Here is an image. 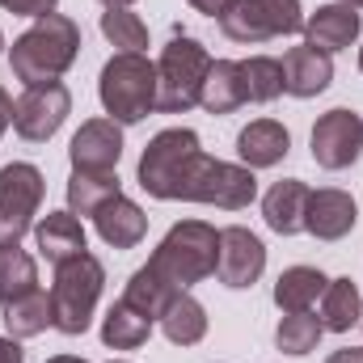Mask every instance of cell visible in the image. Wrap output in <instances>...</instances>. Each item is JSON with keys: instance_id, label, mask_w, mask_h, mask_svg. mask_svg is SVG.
I'll use <instances>...</instances> for the list:
<instances>
[{"instance_id": "1", "label": "cell", "mask_w": 363, "mask_h": 363, "mask_svg": "<svg viewBox=\"0 0 363 363\" xmlns=\"http://www.w3.org/2000/svg\"><path fill=\"white\" fill-rule=\"evenodd\" d=\"M81 55V26L64 13H47V17H34V26L13 38V51H9V64H13V77L30 89V85H51L60 81Z\"/></svg>"}, {"instance_id": "2", "label": "cell", "mask_w": 363, "mask_h": 363, "mask_svg": "<svg viewBox=\"0 0 363 363\" xmlns=\"http://www.w3.org/2000/svg\"><path fill=\"white\" fill-rule=\"evenodd\" d=\"M220 262V233L207 224V220H182L165 233V241L152 250L148 267L169 279L178 291H190L194 283L211 279Z\"/></svg>"}, {"instance_id": "3", "label": "cell", "mask_w": 363, "mask_h": 363, "mask_svg": "<svg viewBox=\"0 0 363 363\" xmlns=\"http://www.w3.org/2000/svg\"><path fill=\"white\" fill-rule=\"evenodd\" d=\"M97 97L118 127L144 123L157 110V64L148 55L118 51L114 60H106V68L97 77Z\"/></svg>"}, {"instance_id": "4", "label": "cell", "mask_w": 363, "mask_h": 363, "mask_svg": "<svg viewBox=\"0 0 363 363\" xmlns=\"http://www.w3.org/2000/svg\"><path fill=\"white\" fill-rule=\"evenodd\" d=\"M101 287H106V267L81 254V258H68L64 267H55V283H51V313H55V330L77 338L85 334L93 321V308L101 300Z\"/></svg>"}, {"instance_id": "5", "label": "cell", "mask_w": 363, "mask_h": 363, "mask_svg": "<svg viewBox=\"0 0 363 363\" xmlns=\"http://www.w3.org/2000/svg\"><path fill=\"white\" fill-rule=\"evenodd\" d=\"M207 72H211L207 47L199 38L178 34L157 60V110L161 114H186L190 106H199Z\"/></svg>"}, {"instance_id": "6", "label": "cell", "mask_w": 363, "mask_h": 363, "mask_svg": "<svg viewBox=\"0 0 363 363\" xmlns=\"http://www.w3.org/2000/svg\"><path fill=\"white\" fill-rule=\"evenodd\" d=\"M178 199L182 203H207L220 211H241L258 199V178L245 165H228V161L199 152L178 186Z\"/></svg>"}, {"instance_id": "7", "label": "cell", "mask_w": 363, "mask_h": 363, "mask_svg": "<svg viewBox=\"0 0 363 363\" xmlns=\"http://www.w3.org/2000/svg\"><path fill=\"white\" fill-rule=\"evenodd\" d=\"M199 135L190 127H165L152 135V144L144 148L140 157V186L152 194V199H178V186L190 169V161L199 157Z\"/></svg>"}, {"instance_id": "8", "label": "cell", "mask_w": 363, "mask_h": 363, "mask_svg": "<svg viewBox=\"0 0 363 363\" xmlns=\"http://www.w3.org/2000/svg\"><path fill=\"white\" fill-rule=\"evenodd\" d=\"M43 190L47 182L38 174V165L30 161H13L0 169V228L4 237H26L34 228V216L43 207Z\"/></svg>"}, {"instance_id": "9", "label": "cell", "mask_w": 363, "mask_h": 363, "mask_svg": "<svg viewBox=\"0 0 363 363\" xmlns=\"http://www.w3.org/2000/svg\"><path fill=\"white\" fill-rule=\"evenodd\" d=\"M68 114H72V93L64 89L60 81H51V85H30V89L13 101V127H17V135L30 140V144L51 140V135L64 127Z\"/></svg>"}, {"instance_id": "10", "label": "cell", "mask_w": 363, "mask_h": 363, "mask_svg": "<svg viewBox=\"0 0 363 363\" xmlns=\"http://www.w3.org/2000/svg\"><path fill=\"white\" fill-rule=\"evenodd\" d=\"M308 144H313V161L321 169H330V174L351 169L363 152V114L342 110V106L330 110V114H321Z\"/></svg>"}, {"instance_id": "11", "label": "cell", "mask_w": 363, "mask_h": 363, "mask_svg": "<svg viewBox=\"0 0 363 363\" xmlns=\"http://www.w3.org/2000/svg\"><path fill=\"white\" fill-rule=\"evenodd\" d=\"M262 271H267V245L241 224L224 228L220 233V262H216L220 283L241 291V287H254L262 279Z\"/></svg>"}, {"instance_id": "12", "label": "cell", "mask_w": 363, "mask_h": 363, "mask_svg": "<svg viewBox=\"0 0 363 363\" xmlns=\"http://www.w3.org/2000/svg\"><path fill=\"white\" fill-rule=\"evenodd\" d=\"M68 157H72V169L114 174V165L123 157V127L114 118H89V123H81V131L68 144Z\"/></svg>"}, {"instance_id": "13", "label": "cell", "mask_w": 363, "mask_h": 363, "mask_svg": "<svg viewBox=\"0 0 363 363\" xmlns=\"http://www.w3.org/2000/svg\"><path fill=\"white\" fill-rule=\"evenodd\" d=\"M359 220V207L347 190L338 186H325V190H313L308 199V216H304V233H313L317 241H342Z\"/></svg>"}, {"instance_id": "14", "label": "cell", "mask_w": 363, "mask_h": 363, "mask_svg": "<svg viewBox=\"0 0 363 363\" xmlns=\"http://www.w3.org/2000/svg\"><path fill=\"white\" fill-rule=\"evenodd\" d=\"M363 30V17L351 9V4H321L313 17H304V43L334 55V51H347Z\"/></svg>"}, {"instance_id": "15", "label": "cell", "mask_w": 363, "mask_h": 363, "mask_svg": "<svg viewBox=\"0 0 363 363\" xmlns=\"http://www.w3.org/2000/svg\"><path fill=\"white\" fill-rule=\"evenodd\" d=\"M34 245H38V254H43L51 267H64L68 258L89 254L85 224H81L72 211H47V216L34 224Z\"/></svg>"}, {"instance_id": "16", "label": "cell", "mask_w": 363, "mask_h": 363, "mask_svg": "<svg viewBox=\"0 0 363 363\" xmlns=\"http://www.w3.org/2000/svg\"><path fill=\"white\" fill-rule=\"evenodd\" d=\"M93 224H97V237L110 245V250H135L148 233V216L140 211V203H131L127 194H114L110 203H101L93 211Z\"/></svg>"}, {"instance_id": "17", "label": "cell", "mask_w": 363, "mask_h": 363, "mask_svg": "<svg viewBox=\"0 0 363 363\" xmlns=\"http://www.w3.org/2000/svg\"><path fill=\"white\" fill-rule=\"evenodd\" d=\"M334 81V60L317 47H291L283 55V93L291 97H317V93L330 89Z\"/></svg>"}, {"instance_id": "18", "label": "cell", "mask_w": 363, "mask_h": 363, "mask_svg": "<svg viewBox=\"0 0 363 363\" xmlns=\"http://www.w3.org/2000/svg\"><path fill=\"white\" fill-rule=\"evenodd\" d=\"M308 199H313V190H308L300 178H283V182H274L271 190H267L262 216H267V224H271L279 237H296V233H304Z\"/></svg>"}, {"instance_id": "19", "label": "cell", "mask_w": 363, "mask_h": 363, "mask_svg": "<svg viewBox=\"0 0 363 363\" xmlns=\"http://www.w3.org/2000/svg\"><path fill=\"white\" fill-rule=\"evenodd\" d=\"M287 148H291V135L274 118H258L237 135V152H241L245 169H271L287 157Z\"/></svg>"}, {"instance_id": "20", "label": "cell", "mask_w": 363, "mask_h": 363, "mask_svg": "<svg viewBox=\"0 0 363 363\" xmlns=\"http://www.w3.org/2000/svg\"><path fill=\"white\" fill-rule=\"evenodd\" d=\"M245 77H241V64L237 60H211V72L203 81V97L199 106L207 114H233L237 106H245Z\"/></svg>"}, {"instance_id": "21", "label": "cell", "mask_w": 363, "mask_h": 363, "mask_svg": "<svg viewBox=\"0 0 363 363\" xmlns=\"http://www.w3.org/2000/svg\"><path fill=\"white\" fill-rule=\"evenodd\" d=\"M47 325H55V313H51V291H43V287H34V291H26V296H17V300H9L4 304V330H9V338H34V334H43Z\"/></svg>"}, {"instance_id": "22", "label": "cell", "mask_w": 363, "mask_h": 363, "mask_svg": "<svg viewBox=\"0 0 363 363\" xmlns=\"http://www.w3.org/2000/svg\"><path fill=\"white\" fill-rule=\"evenodd\" d=\"M148 338H152V321L144 313H135L127 300H114L101 321V342L110 351H140Z\"/></svg>"}, {"instance_id": "23", "label": "cell", "mask_w": 363, "mask_h": 363, "mask_svg": "<svg viewBox=\"0 0 363 363\" xmlns=\"http://www.w3.org/2000/svg\"><path fill=\"white\" fill-rule=\"evenodd\" d=\"M325 283L330 279L317 271V267H287V271L279 274V283H274V304L283 313H308L321 300Z\"/></svg>"}, {"instance_id": "24", "label": "cell", "mask_w": 363, "mask_h": 363, "mask_svg": "<svg viewBox=\"0 0 363 363\" xmlns=\"http://www.w3.org/2000/svg\"><path fill=\"white\" fill-rule=\"evenodd\" d=\"M161 330H165V338H169L174 347H194V342H203V334H207V308H203L190 291H178V296L169 300V308L161 313Z\"/></svg>"}, {"instance_id": "25", "label": "cell", "mask_w": 363, "mask_h": 363, "mask_svg": "<svg viewBox=\"0 0 363 363\" xmlns=\"http://www.w3.org/2000/svg\"><path fill=\"white\" fill-rule=\"evenodd\" d=\"M174 296H178V287H174L169 279H161L152 267H140V271L127 279V287H123V300H127L135 313H144L148 321H161V313L169 308Z\"/></svg>"}, {"instance_id": "26", "label": "cell", "mask_w": 363, "mask_h": 363, "mask_svg": "<svg viewBox=\"0 0 363 363\" xmlns=\"http://www.w3.org/2000/svg\"><path fill=\"white\" fill-rule=\"evenodd\" d=\"M34 287H38V267H34V258L21 250L17 237H4V241H0V304L26 296V291H34Z\"/></svg>"}, {"instance_id": "27", "label": "cell", "mask_w": 363, "mask_h": 363, "mask_svg": "<svg viewBox=\"0 0 363 363\" xmlns=\"http://www.w3.org/2000/svg\"><path fill=\"white\" fill-rule=\"evenodd\" d=\"M363 317V296L355 287V279H330L321 291V325L334 334H347Z\"/></svg>"}, {"instance_id": "28", "label": "cell", "mask_w": 363, "mask_h": 363, "mask_svg": "<svg viewBox=\"0 0 363 363\" xmlns=\"http://www.w3.org/2000/svg\"><path fill=\"white\" fill-rule=\"evenodd\" d=\"M114 194H123L118 174H85V169H72V178H68V211L72 216H93Z\"/></svg>"}, {"instance_id": "29", "label": "cell", "mask_w": 363, "mask_h": 363, "mask_svg": "<svg viewBox=\"0 0 363 363\" xmlns=\"http://www.w3.org/2000/svg\"><path fill=\"white\" fill-rule=\"evenodd\" d=\"M321 334H325L321 317H313V313H287V317L279 321V330H274V347H279L283 355H296V359H300V355L317 351Z\"/></svg>"}, {"instance_id": "30", "label": "cell", "mask_w": 363, "mask_h": 363, "mask_svg": "<svg viewBox=\"0 0 363 363\" xmlns=\"http://www.w3.org/2000/svg\"><path fill=\"white\" fill-rule=\"evenodd\" d=\"M101 34H106V43H114L118 51H131V55H144V47H148V26L131 9H106Z\"/></svg>"}, {"instance_id": "31", "label": "cell", "mask_w": 363, "mask_h": 363, "mask_svg": "<svg viewBox=\"0 0 363 363\" xmlns=\"http://www.w3.org/2000/svg\"><path fill=\"white\" fill-rule=\"evenodd\" d=\"M241 77H245V97L250 101H274L283 93V64L271 60V55L241 60Z\"/></svg>"}, {"instance_id": "32", "label": "cell", "mask_w": 363, "mask_h": 363, "mask_svg": "<svg viewBox=\"0 0 363 363\" xmlns=\"http://www.w3.org/2000/svg\"><path fill=\"white\" fill-rule=\"evenodd\" d=\"M250 4L267 17V26L274 30V38H283V34H304L300 0H250Z\"/></svg>"}, {"instance_id": "33", "label": "cell", "mask_w": 363, "mask_h": 363, "mask_svg": "<svg viewBox=\"0 0 363 363\" xmlns=\"http://www.w3.org/2000/svg\"><path fill=\"white\" fill-rule=\"evenodd\" d=\"M55 4L60 0H0V9H9L17 17H47V13H55Z\"/></svg>"}, {"instance_id": "34", "label": "cell", "mask_w": 363, "mask_h": 363, "mask_svg": "<svg viewBox=\"0 0 363 363\" xmlns=\"http://www.w3.org/2000/svg\"><path fill=\"white\" fill-rule=\"evenodd\" d=\"M0 363H26V351L17 338H0Z\"/></svg>"}, {"instance_id": "35", "label": "cell", "mask_w": 363, "mask_h": 363, "mask_svg": "<svg viewBox=\"0 0 363 363\" xmlns=\"http://www.w3.org/2000/svg\"><path fill=\"white\" fill-rule=\"evenodd\" d=\"M186 4H190V9H199V13H207V17H220L233 0H186Z\"/></svg>"}, {"instance_id": "36", "label": "cell", "mask_w": 363, "mask_h": 363, "mask_svg": "<svg viewBox=\"0 0 363 363\" xmlns=\"http://www.w3.org/2000/svg\"><path fill=\"white\" fill-rule=\"evenodd\" d=\"M325 363H363V351L359 347H342V351H334Z\"/></svg>"}, {"instance_id": "37", "label": "cell", "mask_w": 363, "mask_h": 363, "mask_svg": "<svg viewBox=\"0 0 363 363\" xmlns=\"http://www.w3.org/2000/svg\"><path fill=\"white\" fill-rule=\"evenodd\" d=\"M9 123H13V97L0 89V135L9 131Z\"/></svg>"}, {"instance_id": "38", "label": "cell", "mask_w": 363, "mask_h": 363, "mask_svg": "<svg viewBox=\"0 0 363 363\" xmlns=\"http://www.w3.org/2000/svg\"><path fill=\"white\" fill-rule=\"evenodd\" d=\"M101 4H106V9H131L135 0H101Z\"/></svg>"}, {"instance_id": "39", "label": "cell", "mask_w": 363, "mask_h": 363, "mask_svg": "<svg viewBox=\"0 0 363 363\" xmlns=\"http://www.w3.org/2000/svg\"><path fill=\"white\" fill-rule=\"evenodd\" d=\"M47 363H89V359H77V355H55V359H47Z\"/></svg>"}, {"instance_id": "40", "label": "cell", "mask_w": 363, "mask_h": 363, "mask_svg": "<svg viewBox=\"0 0 363 363\" xmlns=\"http://www.w3.org/2000/svg\"><path fill=\"white\" fill-rule=\"evenodd\" d=\"M338 4H351V9H363V0H338Z\"/></svg>"}, {"instance_id": "41", "label": "cell", "mask_w": 363, "mask_h": 363, "mask_svg": "<svg viewBox=\"0 0 363 363\" xmlns=\"http://www.w3.org/2000/svg\"><path fill=\"white\" fill-rule=\"evenodd\" d=\"M359 72H363V47H359Z\"/></svg>"}, {"instance_id": "42", "label": "cell", "mask_w": 363, "mask_h": 363, "mask_svg": "<svg viewBox=\"0 0 363 363\" xmlns=\"http://www.w3.org/2000/svg\"><path fill=\"white\" fill-rule=\"evenodd\" d=\"M0 51H4V34H0Z\"/></svg>"}, {"instance_id": "43", "label": "cell", "mask_w": 363, "mask_h": 363, "mask_svg": "<svg viewBox=\"0 0 363 363\" xmlns=\"http://www.w3.org/2000/svg\"><path fill=\"white\" fill-rule=\"evenodd\" d=\"M110 363H127V359H110Z\"/></svg>"}]
</instances>
